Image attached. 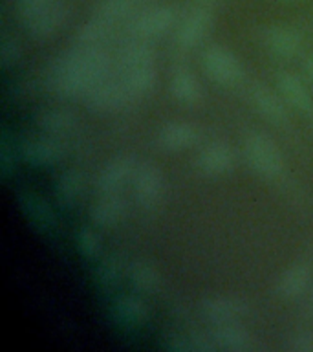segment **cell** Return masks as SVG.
Masks as SVG:
<instances>
[{
	"label": "cell",
	"mask_w": 313,
	"mask_h": 352,
	"mask_svg": "<svg viewBox=\"0 0 313 352\" xmlns=\"http://www.w3.org/2000/svg\"><path fill=\"white\" fill-rule=\"evenodd\" d=\"M236 156L233 148L224 142H213L200 151L196 158L198 169L202 175L222 176L235 167Z\"/></svg>",
	"instance_id": "14"
},
{
	"label": "cell",
	"mask_w": 313,
	"mask_h": 352,
	"mask_svg": "<svg viewBox=\"0 0 313 352\" xmlns=\"http://www.w3.org/2000/svg\"><path fill=\"white\" fill-rule=\"evenodd\" d=\"M66 6L60 0H55L54 4H49L48 8H44L43 11H38L37 15H33L32 19H27L24 22L30 37L35 41H46L51 35L59 32L62 24L66 22Z\"/></svg>",
	"instance_id": "11"
},
{
	"label": "cell",
	"mask_w": 313,
	"mask_h": 352,
	"mask_svg": "<svg viewBox=\"0 0 313 352\" xmlns=\"http://www.w3.org/2000/svg\"><path fill=\"white\" fill-rule=\"evenodd\" d=\"M134 10V0H101L95 8V16L114 26L115 22L128 19Z\"/></svg>",
	"instance_id": "31"
},
{
	"label": "cell",
	"mask_w": 313,
	"mask_h": 352,
	"mask_svg": "<svg viewBox=\"0 0 313 352\" xmlns=\"http://www.w3.org/2000/svg\"><path fill=\"white\" fill-rule=\"evenodd\" d=\"M288 346L295 352H313V334L308 330H297L290 336Z\"/></svg>",
	"instance_id": "36"
},
{
	"label": "cell",
	"mask_w": 313,
	"mask_h": 352,
	"mask_svg": "<svg viewBox=\"0 0 313 352\" xmlns=\"http://www.w3.org/2000/svg\"><path fill=\"white\" fill-rule=\"evenodd\" d=\"M211 26H213L211 11L203 10V8L192 10L176 28V44L183 50L194 48L207 37Z\"/></svg>",
	"instance_id": "9"
},
{
	"label": "cell",
	"mask_w": 313,
	"mask_h": 352,
	"mask_svg": "<svg viewBox=\"0 0 313 352\" xmlns=\"http://www.w3.org/2000/svg\"><path fill=\"white\" fill-rule=\"evenodd\" d=\"M169 88L172 98L180 101L181 104H196L203 98L202 85L198 81V77L194 76V72L185 68V66L176 68L172 77H170Z\"/></svg>",
	"instance_id": "22"
},
{
	"label": "cell",
	"mask_w": 313,
	"mask_h": 352,
	"mask_svg": "<svg viewBox=\"0 0 313 352\" xmlns=\"http://www.w3.org/2000/svg\"><path fill=\"white\" fill-rule=\"evenodd\" d=\"M19 153L26 164L33 167H46L59 162L60 148L51 138H26L19 143Z\"/></svg>",
	"instance_id": "17"
},
{
	"label": "cell",
	"mask_w": 313,
	"mask_h": 352,
	"mask_svg": "<svg viewBox=\"0 0 313 352\" xmlns=\"http://www.w3.org/2000/svg\"><path fill=\"white\" fill-rule=\"evenodd\" d=\"M176 24V13L167 6L150 8L136 16L132 30L139 38H156L170 32Z\"/></svg>",
	"instance_id": "12"
},
{
	"label": "cell",
	"mask_w": 313,
	"mask_h": 352,
	"mask_svg": "<svg viewBox=\"0 0 313 352\" xmlns=\"http://www.w3.org/2000/svg\"><path fill=\"white\" fill-rule=\"evenodd\" d=\"M211 340L216 351L249 352L255 349V338L249 330L238 324V321L214 324V329L211 330Z\"/></svg>",
	"instance_id": "13"
},
{
	"label": "cell",
	"mask_w": 313,
	"mask_h": 352,
	"mask_svg": "<svg viewBox=\"0 0 313 352\" xmlns=\"http://www.w3.org/2000/svg\"><path fill=\"white\" fill-rule=\"evenodd\" d=\"M156 66L147 65V66H137L132 70L123 72V81L130 90L132 98H145L148 94L152 92L156 87Z\"/></svg>",
	"instance_id": "28"
},
{
	"label": "cell",
	"mask_w": 313,
	"mask_h": 352,
	"mask_svg": "<svg viewBox=\"0 0 313 352\" xmlns=\"http://www.w3.org/2000/svg\"><path fill=\"white\" fill-rule=\"evenodd\" d=\"M54 2L55 0H16V10H19L22 22H26L27 19L37 15L38 11H43L44 8H48Z\"/></svg>",
	"instance_id": "35"
},
{
	"label": "cell",
	"mask_w": 313,
	"mask_h": 352,
	"mask_svg": "<svg viewBox=\"0 0 313 352\" xmlns=\"http://www.w3.org/2000/svg\"><path fill=\"white\" fill-rule=\"evenodd\" d=\"M21 46L16 43L15 37H10V35H4L2 41H0V66L4 70H10L11 66H15L21 59Z\"/></svg>",
	"instance_id": "34"
},
{
	"label": "cell",
	"mask_w": 313,
	"mask_h": 352,
	"mask_svg": "<svg viewBox=\"0 0 313 352\" xmlns=\"http://www.w3.org/2000/svg\"><path fill=\"white\" fill-rule=\"evenodd\" d=\"M108 318L123 332H134L148 321V307L139 296L125 294L112 301Z\"/></svg>",
	"instance_id": "7"
},
{
	"label": "cell",
	"mask_w": 313,
	"mask_h": 352,
	"mask_svg": "<svg viewBox=\"0 0 313 352\" xmlns=\"http://www.w3.org/2000/svg\"><path fill=\"white\" fill-rule=\"evenodd\" d=\"M302 68H304V74H306L308 79L313 82V54H310L306 59H304V65H302Z\"/></svg>",
	"instance_id": "37"
},
{
	"label": "cell",
	"mask_w": 313,
	"mask_h": 352,
	"mask_svg": "<svg viewBox=\"0 0 313 352\" xmlns=\"http://www.w3.org/2000/svg\"><path fill=\"white\" fill-rule=\"evenodd\" d=\"M37 129L48 136H65L76 126V114L60 107H48L35 116Z\"/></svg>",
	"instance_id": "23"
},
{
	"label": "cell",
	"mask_w": 313,
	"mask_h": 352,
	"mask_svg": "<svg viewBox=\"0 0 313 352\" xmlns=\"http://www.w3.org/2000/svg\"><path fill=\"white\" fill-rule=\"evenodd\" d=\"M247 164L257 175L264 178H279L284 170V158L277 143L260 131H253L246 136L244 142Z\"/></svg>",
	"instance_id": "2"
},
{
	"label": "cell",
	"mask_w": 313,
	"mask_h": 352,
	"mask_svg": "<svg viewBox=\"0 0 313 352\" xmlns=\"http://www.w3.org/2000/svg\"><path fill=\"white\" fill-rule=\"evenodd\" d=\"M121 277H123V266H121L119 257L115 255L103 257L93 270V285L99 292L114 290L121 283Z\"/></svg>",
	"instance_id": "29"
},
{
	"label": "cell",
	"mask_w": 313,
	"mask_h": 352,
	"mask_svg": "<svg viewBox=\"0 0 313 352\" xmlns=\"http://www.w3.org/2000/svg\"><path fill=\"white\" fill-rule=\"evenodd\" d=\"M136 160L128 154L115 156L104 165L97 176L95 187L99 192H115L121 191L125 184L132 182V176L136 173Z\"/></svg>",
	"instance_id": "10"
},
{
	"label": "cell",
	"mask_w": 313,
	"mask_h": 352,
	"mask_svg": "<svg viewBox=\"0 0 313 352\" xmlns=\"http://www.w3.org/2000/svg\"><path fill=\"white\" fill-rule=\"evenodd\" d=\"M310 279H312V268L306 263L291 264L290 268L280 275L277 292L284 299H297L306 292Z\"/></svg>",
	"instance_id": "24"
},
{
	"label": "cell",
	"mask_w": 313,
	"mask_h": 352,
	"mask_svg": "<svg viewBox=\"0 0 313 352\" xmlns=\"http://www.w3.org/2000/svg\"><path fill=\"white\" fill-rule=\"evenodd\" d=\"M282 2H297V0H282Z\"/></svg>",
	"instance_id": "38"
},
{
	"label": "cell",
	"mask_w": 313,
	"mask_h": 352,
	"mask_svg": "<svg viewBox=\"0 0 313 352\" xmlns=\"http://www.w3.org/2000/svg\"><path fill=\"white\" fill-rule=\"evenodd\" d=\"M200 310H202L203 318L218 324L238 321L249 312V307L244 299L236 296H209L202 299Z\"/></svg>",
	"instance_id": "8"
},
{
	"label": "cell",
	"mask_w": 313,
	"mask_h": 352,
	"mask_svg": "<svg viewBox=\"0 0 313 352\" xmlns=\"http://www.w3.org/2000/svg\"><path fill=\"white\" fill-rule=\"evenodd\" d=\"M264 43L271 54L282 57V59H291V57L299 55V52L302 50L301 33L288 26L269 28L264 35Z\"/></svg>",
	"instance_id": "19"
},
{
	"label": "cell",
	"mask_w": 313,
	"mask_h": 352,
	"mask_svg": "<svg viewBox=\"0 0 313 352\" xmlns=\"http://www.w3.org/2000/svg\"><path fill=\"white\" fill-rule=\"evenodd\" d=\"M203 70L214 82L233 87L244 79V66L231 50L213 44L202 54Z\"/></svg>",
	"instance_id": "3"
},
{
	"label": "cell",
	"mask_w": 313,
	"mask_h": 352,
	"mask_svg": "<svg viewBox=\"0 0 313 352\" xmlns=\"http://www.w3.org/2000/svg\"><path fill=\"white\" fill-rule=\"evenodd\" d=\"M112 32V24L101 21L97 16H93L92 21L84 22L82 26L73 35V43L81 48H90V46H101L108 38Z\"/></svg>",
	"instance_id": "30"
},
{
	"label": "cell",
	"mask_w": 313,
	"mask_h": 352,
	"mask_svg": "<svg viewBox=\"0 0 313 352\" xmlns=\"http://www.w3.org/2000/svg\"><path fill=\"white\" fill-rule=\"evenodd\" d=\"M16 202H19V208H21L24 219L27 220V224L32 226L37 233H40V235L54 233L55 228H57L54 209L38 192L24 187L16 195Z\"/></svg>",
	"instance_id": "6"
},
{
	"label": "cell",
	"mask_w": 313,
	"mask_h": 352,
	"mask_svg": "<svg viewBox=\"0 0 313 352\" xmlns=\"http://www.w3.org/2000/svg\"><path fill=\"white\" fill-rule=\"evenodd\" d=\"M110 66L112 60L101 46H77L55 60L49 72V85L54 92L65 98L84 96L90 88L108 77Z\"/></svg>",
	"instance_id": "1"
},
{
	"label": "cell",
	"mask_w": 313,
	"mask_h": 352,
	"mask_svg": "<svg viewBox=\"0 0 313 352\" xmlns=\"http://www.w3.org/2000/svg\"><path fill=\"white\" fill-rule=\"evenodd\" d=\"M84 99H86V107H90L95 112H114V110L126 107L134 98L123 81V77L119 81L106 77L101 82H97L95 87L90 88L84 94Z\"/></svg>",
	"instance_id": "5"
},
{
	"label": "cell",
	"mask_w": 313,
	"mask_h": 352,
	"mask_svg": "<svg viewBox=\"0 0 313 352\" xmlns=\"http://www.w3.org/2000/svg\"><path fill=\"white\" fill-rule=\"evenodd\" d=\"M125 213L126 202L119 191L99 192V198L90 209V219L97 228H114L123 220Z\"/></svg>",
	"instance_id": "15"
},
{
	"label": "cell",
	"mask_w": 313,
	"mask_h": 352,
	"mask_svg": "<svg viewBox=\"0 0 313 352\" xmlns=\"http://www.w3.org/2000/svg\"><path fill=\"white\" fill-rule=\"evenodd\" d=\"M134 2H136V0H134Z\"/></svg>",
	"instance_id": "39"
},
{
	"label": "cell",
	"mask_w": 313,
	"mask_h": 352,
	"mask_svg": "<svg viewBox=\"0 0 313 352\" xmlns=\"http://www.w3.org/2000/svg\"><path fill=\"white\" fill-rule=\"evenodd\" d=\"M198 142V129L189 121H170L158 132L159 147L169 153H180Z\"/></svg>",
	"instance_id": "18"
},
{
	"label": "cell",
	"mask_w": 313,
	"mask_h": 352,
	"mask_svg": "<svg viewBox=\"0 0 313 352\" xmlns=\"http://www.w3.org/2000/svg\"><path fill=\"white\" fill-rule=\"evenodd\" d=\"M161 346L169 352H214L211 334L196 330H170L161 338Z\"/></svg>",
	"instance_id": "16"
},
{
	"label": "cell",
	"mask_w": 313,
	"mask_h": 352,
	"mask_svg": "<svg viewBox=\"0 0 313 352\" xmlns=\"http://www.w3.org/2000/svg\"><path fill=\"white\" fill-rule=\"evenodd\" d=\"M76 248L84 258L97 257L99 252H101V239L92 228L82 226L76 233Z\"/></svg>",
	"instance_id": "33"
},
{
	"label": "cell",
	"mask_w": 313,
	"mask_h": 352,
	"mask_svg": "<svg viewBox=\"0 0 313 352\" xmlns=\"http://www.w3.org/2000/svg\"><path fill=\"white\" fill-rule=\"evenodd\" d=\"M82 189H84V178H82L81 170L68 169L65 170V173H60L59 178L55 180V200H57L62 208H71V206H76L77 200L81 198Z\"/></svg>",
	"instance_id": "25"
},
{
	"label": "cell",
	"mask_w": 313,
	"mask_h": 352,
	"mask_svg": "<svg viewBox=\"0 0 313 352\" xmlns=\"http://www.w3.org/2000/svg\"><path fill=\"white\" fill-rule=\"evenodd\" d=\"M132 189L137 206L145 211H152L163 200L165 178L158 165L152 162H143L136 167L132 176Z\"/></svg>",
	"instance_id": "4"
},
{
	"label": "cell",
	"mask_w": 313,
	"mask_h": 352,
	"mask_svg": "<svg viewBox=\"0 0 313 352\" xmlns=\"http://www.w3.org/2000/svg\"><path fill=\"white\" fill-rule=\"evenodd\" d=\"M253 104L268 121L275 125H282L288 121V109H286L284 98H280L279 94L273 92L266 85H255L251 90Z\"/></svg>",
	"instance_id": "20"
},
{
	"label": "cell",
	"mask_w": 313,
	"mask_h": 352,
	"mask_svg": "<svg viewBox=\"0 0 313 352\" xmlns=\"http://www.w3.org/2000/svg\"><path fill=\"white\" fill-rule=\"evenodd\" d=\"M277 88H279L280 96L290 107H293L299 112H308L312 110V94L308 92L306 85L301 77L291 74V72H282L277 77Z\"/></svg>",
	"instance_id": "21"
},
{
	"label": "cell",
	"mask_w": 313,
	"mask_h": 352,
	"mask_svg": "<svg viewBox=\"0 0 313 352\" xmlns=\"http://www.w3.org/2000/svg\"><path fill=\"white\" fill-rule=\"evenodd\" d=\"M19 156H21V153H19L15 138L11 136L8 129H4L0 134V175H2V178H10L15 173Z\"/></svg>",
	"instance_id": "32"
},
{
	"label": "cell",
	"mask_w": 313,
	"mask_h": 352,
	"mask_svg": "<svg viewBox=\"0 0 313 352\" xmlns=\"http://www.w3.org/2000/svg\"><path fill=\"white\" fill-rule=\"evenodd\" d=\"M117 63H119L121 70H132L137 66H147L156 63V52L150 44L147 43V38H139L126 43L123 48L119 50L117 55Z\"/></svg>",
	"instance_id": "26"
},
{
	"label": "cell",
	"mask_w": 313,
	"mask_h": 352,
	"mask_svg": "<svg viewBox=\"0 0 313 352\" xmlns=\"http://www.w3.org/2000/svg\"><path fill=\"white\" fill-rule=\"evenodd\" d=\"M128 279L137 292L152 296L161 288V275L147 261H134L128 268Z\"/></svg>",
	"instance_id": "27"
}]
</instances>
